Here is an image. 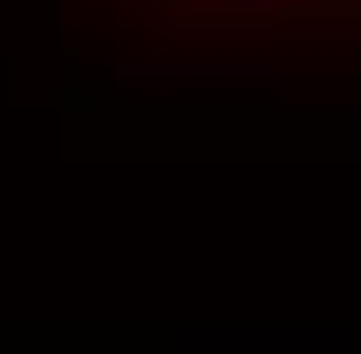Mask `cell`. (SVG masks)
Wrapping results in <instances>:
<instances>
[{
  "mask_svg": "<svg viewBox=\"0 0 361 354\" xmlns=\"http://www.w3.org/2000/svg\"><path fill=\"white\" fill-rule=\"evenodd\" d=\"M273 68H232V61H212V68H116V89H171V96H219V89H273Z\"/></svg>",
  "mask_w": 361,
  "mask_h": 354,
  "instance_id": "cell-1",
  "label": "cell"
},
{
  "mask_svg": "<svg viewBox=\"0 0 361 354\" xmlns=\"http://www.w3.org/2000/svg\"><path fill=\"white\" fill-rule=\"evenodd\" d=\"M204 14H280L286 0H198Z\"/></svg>",
  "mask_w": 361,
  "mask_h": 354,
  "instance_id": "cell-2",
  "label": "cell"
}]
</instances>
